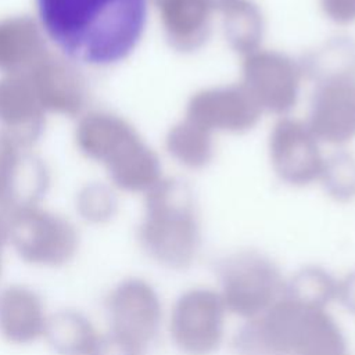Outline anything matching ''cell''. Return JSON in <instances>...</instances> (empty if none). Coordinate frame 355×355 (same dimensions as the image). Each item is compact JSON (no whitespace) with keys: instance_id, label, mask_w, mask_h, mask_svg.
<instances>
[{"instance_id":"cell-3","label":"cell","mask_w":355,"mask_h":355,"mask_svg":"<svg viewBox=\"0 0 355 355\" xmlns=\"http://www.w3.org/2000/svg\"><path fill=\"white\" fill-rule=\"evenodd\" d=\"M222 301L227 311L245 319L266 312L284 294L286 282L277 266L257 252H241L218 263Z\"/></svg>"},{"instance_id":"cell-9","label":"cell","mask_w":355,"mask_h":355,"mask_svg":"<svg viewBox=\"0 0 355 355\" xmlns=\"http://www.w3.org/2000/svg\"><path fill=\"white\" fill-rule=\"evenodd\" d=\"M44 337L58 355H89L98 334L79 311H58L47 319Z\"/></svg>"},{"instance_id":"cell-13","label":"cell","mask_w":355,"mask_h":355,"mask_svg":"<svg viewBox=\"0 0 355 355\" xmlns=\"http://www.w3.org/2000/svg\"><path fill=\"white\" fill-rule=\"evenodd\" d=\"M0 275H1V258H0Z\"/></svg>"},{"instance_id":"cell-12","label":"cell","mask_w":355,"mask_h":355,"mask_svg":"<svg viewBox=\"0 0 355 355\" xmlns=\"http://www.w3.org/2000/svg\"><path fill=\"white\" fill-rule=\"evenodd\" d=\"M337 297L349 312L355 313V272L338 283Z\"/></svg>"},{"instance_id":"cell-4","label":"cell","mask_w":355,"mask_h":355,"mask_svg":"<svg viewBox=\"0 0 355 355\" xmlns=\"http://www.w3.org/2000/svg\"><path fill=\"white\" fill-rule=\"evenodd\" d=\"M225 305L219 293L191 288L175 302L171 315V337L187 355L215 352L223 337Z\"/></svg>"},{"instance_id":"cell-7","label":"cell","mask_w":355,"mask_h":355,"mask_svg":"<svg viewBox=\"0 0 355 355\" xmlns=\"http://www.w3.org/2000/svg\"><path fill=\"white\" fill-rule=\"evenodd\" d=\"M47 316L42 297L22 284L0 290V334L12 344H31L44 336Z\"/></svg>"},{"instance_id":"cell-11","label":"cell","mask_w":355,"mask_h":355,"mask_svg":"<svg viewBox=\"0 0 355 355\" xmlns=\"http://www.w3.org/2000/svg\"><path fill=\"white\" fill-rule=\"evenodd\" d=\"M146 348L112 333L98 334L89 355H144Z\"/></svg>"},{"instance_id":"cell-8","label":"cell","mask_w":355,"mask_h":355,"mask_svg":"<svg viewBox=\"0 0 355 355\" xmlns=\"http://www.w3.org/2000/svg\"><path fill=\"white\" fill-rule=\"evenodd\" d=\"M15 245L21 258L31 265L62 266L76 250L73 236L58 225H35L22 230Z\"/></svg>"},{"instance_id":"cell-10","label":"cell","mask_w":355,"mask_h":355,"mask_svg":"<svg viewBox=\"0 0 355 355\" xmlns=\"http://www.w3.org/2000/svg\"><path fill=\"white\" fill-rule=\"evenodd\" d=\"M337 286L338 283L324 269L306 266L286 283L283 295L306 305L324 308L337 297Z\"/></svg>"},{"instance_id":"cell-2","label":"cell","mask_w":355,"mask_h":355,"mask_svg":"<svg viewBox=\"0 0 355 355\" xmlns=\"http://www.w3.org/2000/svg\"><path fill=\"white\" fill-rule=\"evenodd\" d=\"M239 355H345L347 343L324 311L283 295L234 336Z\"/></svg>"},{"instance_id":"cell-5","label":"cell","mask_w":355,"mask_h":355,"mask_svg":"<svg viewBox=\"0 0 355 355\" xmlns=\"http://www.w3.org/2000/svg\"><path fill=\"white\" fill-rule=\"evenodd\" d=\"M110 331L143 347L157 337L162 309L158 294L139 277L119 282L105 300Z\"/></svg>"},{"instance_id":"cell-1","label":"cell","mask_w":355,"mask_h":355,"mask_svg":"<svg viewBox=\"0 0 355 355\" xmlns=\"http://www.w3.org/2000/svg\"><path fill=\"white\" fill-rule=\"evenodd\" d=\"M47 36L67 57L87 65H110L139 43L147 0H36Z\"/></svg>"},{"instance_id":"cell-6","label":"cell","mask_w":355,"mask_h":355,"mask_svg":"<svg viewBox=\"0 0 355 355\" xmlns=\"http://www.w3.org/2000/svg\"><path fill=\"white\" fill-rule=\"evenodd\" d=\"M141 241L147 254L172 269L189 268L198 250V230L186 209L162 211L146 225Z\"/></svg>"}]
</instances>
